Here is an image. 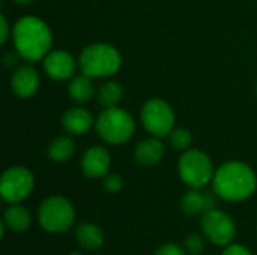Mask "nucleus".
Listing matches in <instances>:
<instances>
[{
	"mask_svg": "<svg viewBox=\"0 0 257 255\" xmlns=\"http://www.w3.org/2000/svg\"><path fill=\"white\" fill-rule=\"evenodd\" d=\"M223 255H251V252L242 245H230L224 249Z\"/></svg>",
	"mask_w": 257,
	"mask_h": 255,
	"instance_id": "nucleus-25",
	"label": "nucleus"
},
{
	"mask_svg": "<svg viewBox=\"0 0 257 255\" xmlns=\"http://www.w3.org/2000/svg\"><path fill=\"white\" fill-rule=\"evenodd\" d=\"M142 123L152 135L164 137L173 129L175 113L166 101L154 98L142 108Z\"/></svg>",
	"mask_w": 257,
	"mask_h": 255,
	"instance_id": "nucleus-7",
	"label": "nucleus"
},
{
	"mask_svg": "<svg viewBox=\"0 0 257 255\" xmlns=\"http://www.w3.org/2000/svg\"><path fill=\"white\" fill-rule=\"evenodd\" d=\"M169 140H170L172 147L176 149V150H187L191 146V141H193L190 131L185 129V128L172 129L170 134H169Z\"/></svg>",
	"mask_w": 257,
	"mask_h": 255,
	"instance_id": "nucleus-21",
	"label": "nucleus"
},
{
	"mask_svg": "<svg viewBox=\"0 0 257 255\" xmlns=\"http://www.w3.org/2000/svg\"><path fill=\"white\" fill-rule=\"evenodd\" d=\"M215 197L211 192H200L199 189L188 191L182 200L181 207L187 215H197L200 212H208L215 207Z\"/></svg>",
	"mask_w": 257,
	"mask_h": 255,
	"instance_id": "nucleus-14",
	"label": "nucleus"
},
{
	"mask_svg": "<svg viewBox=\"0 0 257 255\" xmlns=\"http://www.w3.org/2000/svg\"><path fill=\"white\" fill-rule=\"evenodd\" d=\"M155 255H185V252H184V249L179 245L166 243V245H163V246H160L157 249Z\"/></svg>",
	"mask_w": 257,
	"mask_h": 255,
	"instance_id": "nucleus-24",
	"label": "nucleus"
},
{
	"mask_svg": "<svg viewBox=\"0 0 257 255\" xmlns=\"http://www.w3.org/2000/svg\"><path fill=\"white\" fill-rule=\"evenodd\" d=\"M75 150L74 140L69 135H60L51 141L48 146V156L56 162H65L68 161Z\"/></svg>",
	"mask_w": 257,
	"mask_h": 255,
	"instance_id": "nucleus-18",
	"label": "nucleus"
},
{
	"mask_svg": "<svg viewBox=\"0 0 257 255\" xmlns=\"http://www.w3.org/2000/svg\"><path fill=\"white\" fill-rule=\"evenodd\" d=\"M96 132L110 144H120L131 138L136 123L130 113L119 107L105 108L96 119Z\"/></svg>",
	"mask_w": 257,
	"mask_h": 255,
	"instance_id": "nucleus-4",
	"label": "nucleus"
},
{
	"mask_svg": "<svg viewBox=\"0 0 257 255\" xmlns=\"http://www.w3.org/2000/svg\"><path fill=\"white\" fill-rule=\"evenodd\" d=\"M75 237H77L78 243H80L83 248L89 249V251L98 249V248H101L102 243H104L102 231H101L96 225L89 224V222L81 224V225L77 228Z\"/></svg>",
	"mask_w": 257,
	"mask_h": 255,
	"instance_id": "nucleus-16",
	"label": "nucleus"
},
{
	"mask_svg": "<svg viewBox=\"0 0 257 255\" xmlns=\"http://www.w3.org/2000/svg\"><path fill=\"white\" fill-rule=\"evenodd\" d=\"M62 125L68 134L72 135H81L87 132L92 125H93V116L89 110L81 108V107H74L69 108L63 117H62Z\"/></svg>",
	"mask_w": 257,
	"mask_h": 255,
	"instance_id": "nucleus-13",
	"label": "nucleus"
},
{
	"mask_svg": "<svg viewBox=\"0 0 257 255\" xmlns=\"http://www.w3.org/2000/svg\"><path fill=\"white\" fill-rule=\"evenodd\" d=\"M202 228L209 240L215 245L224 246L232 242L235 237V224L233 221L217 207L205 212L202 219Z\"/></svg>",
	"mask_w": 257,
	"mask_h": 255,
	"instance_id": "nucleus-9",
	"label": "nucleus"
},
{
	"mask_svg": "<svg viewBox=\"0 0 257 255\" xmlns=\"http://www.w3.org/2000/svg\"><path fill=\"white\" fill-rule=\"evenodd\" d=\"M71 255H80L78 252H74V254H71Z\"/></svg>",
	"mask_w": 257,
	"mask_h": 255,
	"instance_id": "nucleus-28",
	"label": "nucleus"
},
{
	"mask_svg": "<svg viewBox=\"0 0 257 255\" xmlns=\"http://www.w3.org/2000/svg\"><path fill=\"white\" fill-rule=\"evenodd\" d=\"M185 249L191 255H199L203 251V240L199 234H190L185 240Z\"/></svg>",
	"mask_w": 257,
	"mask_h": 255,
	"instance_id": "nucleus-22",
	"label": "nucleus"
},
{
	"mask_svg": "<svg viewBox=\"0 0 257 255\" xmlns=\"http://www.w3.org/2000/svg\"><path fill=\"white\" fill-rule=\"evenodd\" d=\"M11 86L20 98H30L39 87V75L32 66H23L12 75Z\"/></svg>",
	"mask_w": 257,
	"mask_h": 255,
	"instance_id": "nucleus-12",
	"label": "nucleus"
},
{
	"mask_svg": "<svg viewBox=\"0 0 257 255\" xmlns=\"http://www.w3.org/2000/svg\"><path fill=\"white\" fill-rule=\"evenodd\" d=\"M122 87L119 83L116 81H108L105 84L101 86L99 92H98V99L101 102V105L104 108H110V107H117L119 101L122 99Z\"/></svg>",
	"mask_w": 257,
	"mask_h": 255,
	"instance_id": "nucleus-20",
	"label": "nucleus"
},
{
	"mask_svg": "<svg viewBox=\"0 0 257 255\" xmlns=\"http://www.w3.org/2000/svg\"><path fill=\"white\" fill-rule=\"evenodd\" d=\"M44 69L53 80H68L75 72V60L68 51H50L44 57Z\"/></svg>",
	"mask_w": 257,
	"mask_h": 255,
	"instance_id": "nucleus-10",
	"label": "nucleus"
},
{
	"mask_svg": "<svg viewBox=\"0 0 257 255\" xmlns=\"http://www.w3.org/2000/svg\"><path fill=\"white\" fill-rule=\"evenodd\" d=\"M0 29H2V35H0V42L5 44L8 41V35H9V24L6 21V17L2 15L0 17Z\"/></svg>",
	"mask_w": 257,
	"mask_h": 255,
	"instance_id": "nucleus-26",
	"label": "nucleus"
},
{
	"mask_svg": "<svg viewBox=\"0 0 257 255\" xmlns=\"http://www.w3.org/2000/svg\"><path fill=\"white\" fill-rule=\"evenodd\" d=\"M164 155V146L157 138H148L137 144L134 156L136 161L142 165H154L160 162Z\"/></svg>",
	"mask_w": 257,
	"mask_h": 255,
	"instance_id": "nucleus-15",
	"label": "nucleus"
},
{
	"mask_svg": "<svg viewBox=\"0 0 257 255\" xmlns=\"http://www.w3.org/2000/svg\"><path fill=\"white\" fill-rule=\"evenodd\" d=\"M104 188H105V191H108V192H119L120 191V188H122V179L117 176V174H105V177H104Z\"/></svg>",
	"mask_w": 257,
	"mask_h": 255,
	"instance_id": "nucleus-23",
	"label": "nucleus"
},
{
	"mask_svg": "<svg viewBox=\"0 0 257 255\" xmlns=\"http://www.w3.org/2000/svg\"><path fill=\"white\" fill-rule=\"evenodd\" d=\"M179 176L191 188L200 189L214 179V167L209 156L200 150H187L179 159Z\"/></svg>",
	"mask_w": 257,
	"mask_h": 255,
	"instance_id": "nucleus-5",
	"label": "nucleus"
},
{
	"mask_svg": "<svg viewBox=\"0 0 257 255\" xmlns=\"http://www.w3.org/2000/svg\"><path fill=\"white\" fill-rule=\"evenodd\" d=\"M74 222L72 204L60 195L48 197L39 207V224L44 230L51 233L65 231Z\"/></svg>",
	"mask_w": 257,
	"mask_h": 255,
	"instance_id": "nucleus-6",
	"label": "nucleus"
},
{
	"mask_svg": "<svg viewBox=\"0 0 257 255\" xmlns=\"http://www.w3.org/2000/svg\"><path fill=\"white\" fill-rule=\"evenodd\" d=\"M12 38L18 56L29 62L44 59L53 42L50 27L36 17L20 18L14 26Z\"/></svg>",
	"mask_w": 257,
	"mask_h": 255,
	"instance_id": "nucleus-1",
	"label": "nucleus"
},
{
	"mask_svg": "<svg viewBox=\"0 0 257 255\" xmlns=\"http://www.w3.org/2000/svg\"><path fill=\"white\" fill-rule=\"evenodd\" d=\"M17 3H20V5H24V3H29L30 0H15Z\"/></svg>",
	"mask_w": 257,
	"mask_h": 255,
	"instance_id": "nucleus-27",
	"label": "nucleus"
},
{
	"mask_svg": "<svg viewBox=\"0 0 257 255\" xmlns=\"http://www.w3.org/2000/svg\"><path fill=\"white\" fill-rule=\"evenodd\" d=\"M33 189V176L24 167L8 168L0 180V194L8 203H20Z\"/></svg>",
	"mask_w": 257,
	"mask_h": 255,
	"instance_id": "nucleus-8",
	"label": "nucleus"
},
{
	"mask_svg": "<svg viewBox=\"0 0 257 255\" xmlns=\"http://www.w3.org/2000/svg\"><path fill=\"white\" fill-rule=\"evenodd\" d=\"M80 69L92 78H102L116 74L120 68L122 57L110 44H92L80 54Z\"/></svg>",
	"mask_w": 257,
	"mask_h": 255,
	"instance_id": "nucleus-3",
	"label": "nucleus"
},
{
	"mask_svg": "<svg viewBox=\"0 0 257 255\" xmlns=\"http://www.w3.org/2000/svg\"><path fill=\"white\" fill-rule=\"evenodd\" d=\"M212 183L218 197L229 201H242L254 192L257 180L254 171L247 164L230 161L215 171Z\"/></svg>",
	"mask_w": 257,
	"mask_h": 255,
	"instance_id": "nucleus-2",
	"label": "nucleus"
},
{
	"mask_svg": "<svg viewBox=\"0 0 257 255\" xmlns=\"http://www.w3.org/2000/svg\"><path fill=\"white\" fill-rule=\"evenodd\" d=\"M110 168V153L101 146H92L81 158V170L89 177H102Z\"/></svg>",
	"mask_w": 257,
	"mask_h": 255,
	"instance_id": "nucleus-11",
	"label": "nucleus"
},
{
	"mask_svg": "<svg viewBox=\"0 0 257 255\" xmlns=\"http://www.w3.org/2000/svg\"><path fill=\"white\" fill-rule=\"evenodd\" d=\"M5 224L14 231H24L30 225V213L26 207L11 206L5 212Z\"/></svg>",
	"mask_w": 257,
	"mask_h": 255,
	"instance_id": "nucleus-19",
	"label": "nucleus"
},
{
	"mask_svg": "<svg viewBox=\"0 0 257 255\" xmlns=\"http://www.w3.org/2000/svg\"><path fill=\"white\" fill-rule=\"evenodd\" d=\"M69 96L77 102H87L93 96V83L92 77L83 74L78 77H74L68 87Z\"/></svg>",
	"mask_w": 257,
	"mask_h": 255,
	"instance_id": "nucleus-17",
	"label": "nucleus"
}]
</instances>
